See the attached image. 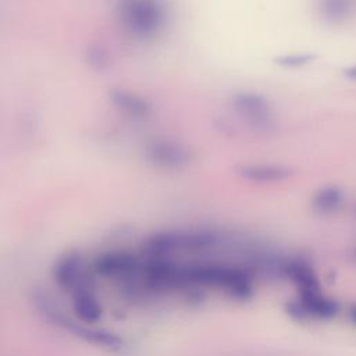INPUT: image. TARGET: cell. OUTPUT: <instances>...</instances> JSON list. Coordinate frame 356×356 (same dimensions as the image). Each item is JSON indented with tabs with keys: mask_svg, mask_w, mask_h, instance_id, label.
<instances>
[{
	"mask_svg": "<svg viewBox=\"0 0 356 356\" xmlns=\"http://www.w3.org/2000/svg\"><path fill=\"white\" fill-rule=\"evenodd\" d=\"M234 108L253 128L266 129L271 125L268 102L256 93H239L234 97Z\"/></svg>",
	"mask_w": 356,
	"mask_h": 356,
	"instance_id": "3957f363",
	"label": "cell"
},
{
	"mask_svg": "<svg viewBox=\"0 0 356 356\" xmlns=\"http://www.w3.org/2000/svg\"><path fill=\"white\" fill-rule=\"evenodd\" d=\"M152 163L163 168H181L191 160V153L182 145L171 140H156L147 147Z\"/></svg>",
	"mask_w": 356,
	"mask_h": 356,
	"instance_id": "5b68a950",
	"label": "cell"
},
{
	"mask_svg": "<svg viewBox=\"0 0 356 356\" xmlns=\"http://www.w3.org/2000/svg\"><path fill=\"white\" fill-rule=\"evenodd\" d=\"M313 58H314L313 54H285V56L277 57L275 63L282 67L295 68V67H302V65L310 63Z\"/></svg>",
	"mask_w": 356,
	"mask_h": 356,
	"instance_id": "30bf717a",
	"label": "cell"
},
{
	"mask_svg": "<svg viewBox=\"0 0 356 356\" xmlns=\"http://www.w3.org/2000/svg\"><path fill=\"white\" fill-rule=\"evenodd\" d=\"M345 74H346L349 78L356 79V65H355V67H352V68H348V70L345 71Z\"/></svg>",
	"mask_w": 356,
	"mask_h": 356,
	"instance_id": "7c38bea8",
	"label": "cell"
},
{
	"mask_svg": "<svg viewBox=\"0 0 356 356\" xmlns=\"http://www.w3.org/2000/svg\"><path fill=\"white\" fill-rule=\"evenodd\" d=\"M120 17L134 35L149 38L164 25V10L159 0H121Z\"/></svg>",
	"mask_w": 356,
	"mask_h": 356,
	"instance_id": "6da1fadb",
	"label": "cell"
},
{
	"mask_svg": "<svg viewBox=\"0 0 356 356\" xmlns=\"http://www.w3.org/2000/svg\"><path fill=\"white\" fill-rule=\"evenodd\" d=\"M239 174L252 181L273 182V181H281L288 178L291 175V171L282 165L252 164V165H243L239 170Z\"/></svg>",
	"mask_w": 356,
	"mask_h": 356,
	"instance_id": "8992f818",
	"label": "cell"
},
{
	"mask_svg": "<svg viewBox=\"0 0 356 356\" xmlns=\"http://www.w3.org/2000/svg\"><path fill=\"white\" fill-rule=\"evenodd\" d=\"M343 195L337 186H327L318 191L313 197V209L320 214H331L342 204Z\"/></svg>",
	"mask_w": 356,
	"mask_h": 356,
	"instance_id": "ba28073f",
	"label": "cell"
},
{
	"mask_svg": "<svg viewBox=\"0 0 356 356\" xmlns=\"http://www.w3.org/2000/svg\"><path fill=\"white\" fill-rule=\"evenodd\" d=\"M288 316L299 323L324 321L334 318L339 312V305L321 291L299 292L298 298L286 303Z\"/></svg>",
	"mask_w": 356,
	"mask_h": 356,
	"instance_id": "7a4b0ae2",
	"label": "cell"
},
{
	"mask_svg": "<svg viewBox=\"0 0 356 356\" xmlns=\"http://www.w3.org/2000/svg\"><path fill=\"white\" fill-rule=\"evenodd\" d=\"M280 275L289 278L299 292H316L320 291L318 277L313 266L303 257L284 259L281 264Z\"/></svg>",
	"mask_w": 356,
	"mask_h": 356,
	"instance_id": "277c9868",
	"label": "cell"
},
{
	"mask_svg": "<svg viewBox=\"0 0 356 356\" xmlns=\"http://www.w3.org/2000/svg\"><path fill=\"white\" fill-rule=\"evenodd\" d=\"M348 318L353 325H356V303H352L348 307Z\"/></svg>",
	"mask_w": 356,
	"mask_h": 356,
	"instance_id": "8fae6325",
	"label": "cell"
},
{
	"mask_svg": "<svg viewBox=\"0 0 356 356\" xmlns=\"http://www.w3.org/2000/svg\"><path fill=\"white\" fill-rule=\"evenodd\" d=\"M111 100L115 107H118L124 114L131 117H145L149 114V104L139 96L129 93L127 90H114L111 92Z\"/></svg>",
	"mask_w": 356,
	"mask_h": 356,
	"instance_id": "52a82bcc",
	"label": "cell"
},
{
	"mask_svg": "<svg viewBox=\"0 0 356 356\" xmlns=\"http://www.w3.org/2000/svg\"><path fill=\"white\" fill-rule=\"evenodd\" d=\"M320 11L328 21H343L353 8L352 0H320Z\"/></svg>",
	"mask_w": 356,
	"mask_h": 356,
	"instance_id": "9c48e42d",
	"label": "cell"
}]
</instances>
